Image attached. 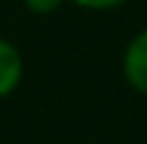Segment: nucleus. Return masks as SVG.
<instances>
[{"label": "nucleus", "instance_id": "nucleus-1", "mask_svg": "<svg viewBox=\"0 0 147 144\" xmlns=\"http://www.w3.org/2000/svg\"><path fill=\"white\" fill-rule=\"evenodd\" d=\"M122 73L127 79V85L139 93L147 96V28L130 40L122 57Z\"/></svg>", "mask_w": 147, "mask_h": 144}, {"label": "nucleus", "instance_id": "nucleus-4", "mask_svg": "<svg viewBox=\"0 0 147 144\" xmlns=\"http://www.w3.org/2000/svg\"><path fill=\"white\" fill-rule=\"evenodd\" d=\"M59 3H62V0H26V6H28L34 14H48V11L59 9Z\"/></svg>", "mask_w": 147, "mask_h": 144}, {"label": "nucleus", "instance_id": "nucleus-3", "mask_svg": "<svg viewBox=\"0 0 147 144\" xmlns=\"http://www.w3.org/2000/svg\"><path fill=\"white\" fill-rule=\"evenodd\" d=\"M76 6H82V9H91V11H105V9H116V6H122L125 0H71Z\"/></svg>", "mask_w": 147, "mask_h": 144}, {"label": "nucleus", "instance_id": "nucleus-2", "mask_svg": "<svg viewBox=\"0 0 147 144\" xmlns=\"http://www.w3.org/2000/svg\"><path fill=\"white\" fill-rule=\"evenodd\" d=\"M23 79V57L17 45H11L9 40L0 37V99L9 96Z\"/></svg>", "mask_w": 147, "mask_h": 144}]
</instances>
